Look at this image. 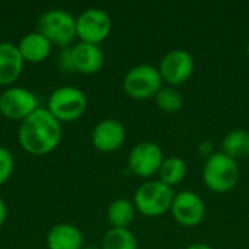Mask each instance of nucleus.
<instances>
[{"mask_svg": "<svg viewBox=\"0 0 249 249\" xmlns=\"http://www.w3.org/2000/svg\"><path fill=\"white\" fill-rule=\"evenodd\" d=\"M61 123L47 109L38 108L19 124L18 142L23 152L31 156H47L61 143Z\"/></svg>", "mask_w": 249, "mask_h": 249, "instance_id": "obj_1", "label": "nucleus"}, {"mask_svg": "<svg viewBox=\"0 0 249 249\" xmlns=\"http://www.w3.org/2000/svg\"><path fill=\"white\" fill-rule=\"evenodd\" d=\"M36 31L47 36L53 45H58L61 48L71 47L77 38L76 16L66 9H48L39 16Z\"/></svg>", "mask_w": 249, "mask_h": 249, "instance_id": "obj_2", "label": "nucleus"}, {"mask_svg": "<svg viewBox=\"0 0 249 249\" xmlns=\"http://www.w3.org/2000/svg\"><path fill=\"white\" fill-rule=\"evenodd\" d=\"M241 169L238 160L225 155L223 152H214L203 166V181L206 187L214 193L223 194L233 190L239 181Z\"/></svg>", "mask_w": 249, "mask_h": 249, "instance_id": "obj_3", "label": "nucleus"}, {"mask_svg": "<svg viewBox=\"0 0 249 249\" xmlns=\"http://www.w3.org/2000/svg\"><path fill=\"white\" fill-rule=\"evenodd\" d=\"M45 108L60 123H73L82 118L86 112L88 98L80 88L64 85L50 93Z\"/></svg>", "mask_w": 249, "mask_h": 249, "instance_id": "obj_4", "label": "nucleus"}, {"mask_svg": "<svg viewBox=\"0 0 249 249\" xmlns=\"http://www.w3.org/2000/svg\"><path fill=\"white\" fill-rule=\"evenodd\" d=\"M175 193L159 179L143 182L134 194L136 210L146 217H159L171 212Z\"/></svg>", "mask_w": 249, "mask_h": 249, "instance_id": "obj_5", "label": "nucleus"}, {"mask_svg": "<svg viewBox=\"0 0 249 249\" xmlns=\"http://www.w3.org/2000/svg\"><path fill=\"white\" fill-rule=\"evenodd\" d=\"M162 76L159 73V69L153 64H137L131 67L123 80V89L124 92L137 101H144L155 98L156 93L162 88Z\"/></svg>", "mask_w": 249, "mask_h": 249, "instance_id": "obj_6", "label": "nucleus"}, {"mask_svg": "<svg viewBox=\"0 0 249 249\" xmlns=\"http://www.w3.org/2000/svg\"><path fill=\"white\" fill-rule=\"evenodd\" d=\"M38 108V96L28 88L13 85L0 93V115L9 121H18L20 124Z\"/></svg>", "mask_w": 249, "mask_h": 249, "instance_id": "obj_7", "label": "nucleus"}, {"mask_svg": "<svg viewBox=\"0 0 249 249\" xmlns=\"http://www.w3.org/2000/svg\"><path fill=\"white\" fill-rule=\"evenodd\" d=\"M76 29L79 41L101 45L112 31V19L105 9L88 7L76 18Z\"/></svg>", "mask_w": 249, "mask_h": 249, "instance_id": "obj_8", "label": "nucleus"}, {"mask_svg": "<svg viewBox=\"0 0 249 249\" xmlns=\"http://www.w3.org/2000/svg\"><path fill=\"white\" fill-rule=\"evenodd\" d=\"M165 160L163 150L159 144L144 140L137 143L127 158V165L131 174L140 178H150L159 172Z\"/></svg>", "mask_w": 249, "mask_h": 249, "instance_id": "obj_9", "label": "nucleus"}, {"mask_svg": "<svg viewBox=\"0 0 249 249\" xmlns=\"http://www.w3.org/2000/svg\"><path fill=\"white\" fill-rule=\"evenodd\" d=\"M158 69L162 76V80L166 82L168 86L178 88L193 76L194 58L185 50H171L163 55Z\"/></svg>", "mask_w": 249, "mask_h": 249, "instance_id": "obj_10", "label": "nucleus"}, {"mask_svg": "<svg viewBox=\"0 0 249 249\" xmlns=\"http://www.w3.org/2000/svg\"><path fill=\"white\" fill-rule=\"evenodd\" d=\"M171 213L175 222L181 226L196 228L206 217V204L197 193L185 190L175 194Z\"/></svg>", "mask_w": 249, "mask_h": 249, "instance_id": "obj_11", "label": "nucleus"}, {"mask_svg": "<svg viewBox=\"0 0 249 249\" xmlns=\"http://www.w3.org/2000/svg\"><path fill=\"white\" fill-rule=\"evenodd\" d=\"M92 144L101 153H112L118 150L125 140V127L115 118L101 120L92 130Z\"/></svg>", "mask_w": 249, "mask_h": 249, "instance_id": "obj_12", "label": "nucleus"}, {"mask_svg": "<svg viewBox=\"0 0 249 249\" xmlns=\"http://www.w3.org/2000/svg\"><path fill=\"white\" fill-rule=\"evenodd\" d=\"M73 70L74 73H80L85 76L96 74L105 61L104 51L99 45L77 41L70 47Z\"/></svg>", "mask_w": 249, "mask_h": 249, "instance_id": "obj_13", "label": "nucleus"}, {"mask_svg": "<svg viewBox=\"0 0 249 249\" xmlns=\"http://www.w3.org/2000/svg\"><path fill=\"white\" fill-rule=\"evenodd\" d=\"M25 61L19 53L18 44L1 41L0 42V88L13 86L22 76Z\"/></svg>", "mask_w": 249, "mask_h": 249, "instance_id": "obj_14", "label": "nucleus"}, {"mask_svg": "<svg viewBox=\"0 0 249 249\" xmlns=\"http://www.w3.org/2000/svg\"><path fill=\"white\" fill-rule=\"evenodd\" d=\"M45 245L48 249H83L85 236L76 225L61 222L48 231Z\"/></svg>", "mask_w": 249, "mask_h": 249, "instance_id": "obj_15", "label": "nucleus"}, {"mask_svg": "<svg viewBox=\"0 0 249 249\" xmlns=\"http://www.w3.org/2000/svg\"><path fill=\"white\" fill-rule=\"evenodd\" d=\"M18 48L25 63L39 64L50 57L53 51V44L39 31H31L20 38V41L18 42Z\"/></svg>", "mask_w": 249, "mask_h": 249, "instance_id": "obj_16", "label": "nucleus"}, {"mask_svg": "<svg viewBox=\"0 0 249 249\" xmlns=\"http://www.w3.org/2000/svg\"><path fill=\"white\" fill-rule=\"evenodd\" d=\"M136 207L134 203L127 198H117L114 200L107 210V217L111 228L118 229H128L136 217Z\"/></svg>", "mask_w": 249, "mask_h": 249, "instance_id": "obj_17", "label": "nucleus"}, {"mask_svg": "<svg viewBox=\"0 0 249 249\" xmlns=\"http://www.w3.org/2000/svg\"><path fill=\"white\" fill-rule=\"evenodd\" d=\"M222 152L235 160L249 158V131L238 128L228 133L222 140Z\"/></svg>", "mask_w": 249, "mask_h": 249, "instance_id": "obj_18", "label": "nucleus"}, {"mask_svg": "<svg viewBox=\"0 0 249 249\" xmlns=\"http://www.w3.org/2000/svg\"><path fill=\"white\" fill-rule=\"evenodd\" d=\"M158 174H159V181H162L163 184L172 188L184 181L187 175V163L182 158L178 156L165 158Z\"/></svg>", "mask_w": 249, "mask_h": 249, "instance_id": "obj_19", "label": "nucleus"}, {"mask_svg": "<svg viewBox=\"0 0 249 249\" xmlns=\"http://www.w3.org/2000/svg\"><path fill=\"white\" fill-rule=\"evenodd\" d=\"M101 249H139V242L130 229L109 228L102 236Z\"/></svg>", "mask_w": 249, "mask_h": 249, "instance_id": "obj_20", "label": "nucleus"}, {"mask_svg": "<svg viewBox=\"0 0 249 249\" xmlns=\"http://www.w3.org/2000/svg\"><path fill=\"white\" fill-rule=\"evenodd\" d=\"M156 105L160 111L166 114H175L182 109L184 98L177 88L172 86H162L160 90L155 96Z\"/></svg>", "mask_w": 249, "mask_h": 249, "instance_id": "obj_21", "label": "nucleus"}, {"mask_svg": "<svg viewBox=\"0 0 249 249\" xmlns=\"http://www.w3.org/2000/svg\"><path fill=\"white\" fill-rule=\"evenodd\" d=\"M13 171H15V158L12 152L7 147L0 146V188L12 178Z\"/></svg>", "mask_w": 249, "mask_h": 249, "instance_id": "obj_22", "label": "nucleus"}, {"mask_svg": "<svg viewBox=\"0 0 249 249\" xmlns=\"http://www.w3.org/2000/svg\"><path fill=\"white\" fill-rule=\"evenodd\" d=\"M58 66L61 67L63 71L66 73H74L73 70V61H71V53H70V47L67 48H61L60 55H58Z\"/></svg>", "mask_w": 249, "mask_h": 249, "instance_id": "obj_23", "label": "nucleus"}, {"mask_svg": "<svg viewBox=\"0 0 249 249\" xmlns=\"http://www.w3.org/2000/svg\"><path fill=\"white\" fill-rule=\"evenodd\" d=\"M198 155L200 156H204L206 159H209L212 155H214V146L212 142H203L200 146H198Z\"/></svg>", "mask_w": 249, "mask_h": 249, "instance_id": "obj_24", "label": "nucleus"}, {"mask_svg": "<svg viewBox=\"0 0 249 249\" xmlns=\"http://www.w3.org/2000/svg\"><path fill=\"white\" fill-rule=\"evenodd\" d=\"M7 217H9V209H7L6 201H4L3 197L0 196V229L6 225Z\"/></svg>", "mask_w": 249, "mask_h": 249, "instance_id": "obj_25", "label": "nucleus"}, {"mask_svg": "<svg viewBox=\"0 0 249 249\" xmlns=\"http://www.w3.org/2000/svg\"><path fill=\"white\" fill-rule=\"evenodd\" d=\"M185 249H214L212 248L209 244H203V242H196V244H191V245H188Z\"/></svg>", "mask_w": 249, "mask_h": 249, "instance_id": "obj_26", "label": "nucleus"}, {"mask_svg": "<svg viewBox=\"0 0 249 249\" xmlns=\"http://www.w3.org/2000/svg\"><path fill=\"white\" fill-rule=\"evenodd\" d=\"M83 249H101L99 247H95V245H85Z\"/></svg>", "mask_w": 249, "mask_h": 249, "instance_id": "obj_27", "label": "nucleus"}, {"mask_svg": "<svg viewBox=\"0 0 249 249\" xmlns=\"http://www.w3.org/2000/svg\"><path fill=\"white\" fill-rule=\"evenodd\" d=\"M247 53H248V55H249V41H248V44H247Z\"/></svg>", "mask_w": 249, "mask_h": 249, "instance_id": "obj_28", "label": "nucleus"}]
</instances>
